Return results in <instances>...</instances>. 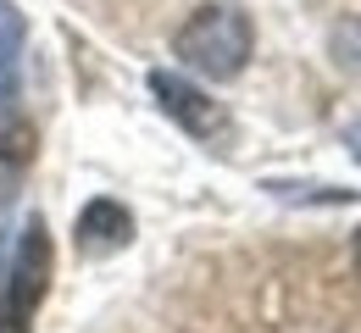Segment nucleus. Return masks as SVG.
<instances>
[{
    "instance_id": "obj_1",
    "label": "nucleus",
    "mask_w": 361,
    "mask_h": 333,
    "mask_svg": "<svg viewBox=\"0 0 361 333\" xmlns=\"http://www.w3.org/2000/svg\"><path fill=\"white\" fill-rule=\"evenodd\" d=\"M183 67H195L200 78H212V84H228V78H239L245 73V61H250V50H256V28H250V17L239 11V6H200L189 23L178 28V39H173Z\"/></svg>"
},
{
    "instance_id": "obj_2",
    "label": "nucleus",
    "mask_w": 361,
    "mask_h": 333,
    "mask_svg": "<svg viewBox=\"0 0 361 333\" xmlns=\"http://www.w3.org/2000/svg\"><path fill=\"white\" fill-rule=\"evenodd\" d=\"M50 261L56 250H50L45 217H28L11 261L0 267V333H34V311L50 289Z\"/></svg>"
},
{
    "instance_id": "obj_3",
    "label": "nucleus",
    "mask_w": 361,
    "mask_h": 333,
    "mask_svg": "<svg viewBox=\"0 0 361 333\" xmlns=\"http://www.w3.org/2000/svg\"><path fill=\"white\" fill-rule=\"evenodd\" d=\"M23 11L0 0V172H17L34 156V128L23 117Z\"/></svg>"
},
{
    "instance_id": "obj_4",
    "label": "nucleus",
    "mask_w": 361,
    "mask_h": 333,
    "mask_svg": "<svg viewBox=\"0 0 361 333\" xmlns=\"http://www.w3.org/2000/svg\"><path fill=\"white\" fill-rule=\"evenodd\" d=\"M150 95H156V106L178 122L183 134H195V139H228V111L212 95H200L189 78L156 67V73H150Z\"/></svg>"
},
{
    "instance_id": "obj_5",
    "label": "nucleus",
    "mask_w": 361,
    "mask_h": 333,
    "mask_svg": "<svg viewBox=\"0 0 361 333\" xmlns=\"http://www.w3.org/2000/svg\"><path fill=\"white\" fill-rule=\"evenodd\" d=\"M78 250L84 256H117L128 239H134V217H128V206H117V200H90L84 211H78Z\"/></svg>"
},
{
    "instance_id": "obj_6",
    "label": "nucleus",
    "mask_w": 361,
    "mask_h": 333,
    "mask_svg": "<svg viewBox=\"0 0 361 333\" xmlns=\"http://www.w3.org/2000/svg\"><path fill=\"white\" fill-rule=\"evenodd\" d=\"M0 250H6V211H0Z\"/></svg>"
},
{
    "instance_id": "obj_7",
    "label": "nucleus",
    "mask_w": 361,
    "mask_h": 333,
    "mask_svg": "<svg viewBox=\"0 0 361 333\" xmlns=\"http://www.w3.org/2000/svg\"><path fill=\"white\" fill-rule=\"evenodd\" d=\"M356 267H361V228H356Z\"/></svg>"
},
{
    "instance_id": "obj_8",
    "label": "nucleus",
    "mask_w": 361,
    "mask_h": 333,
    "mask_svg": "<svg viewBox=\"0 0 361 333\" xmlns=\"http://www.w3.org/2000/svg\"><path fill=\"white\" fill-rule=\"evenodd\" d=\"M350 144H356V156H361V128H356V139H350Z\"/></svg>"
}]
</instances>
